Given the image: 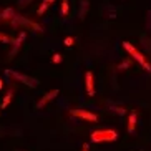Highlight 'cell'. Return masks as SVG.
<instances>
[{
    "mask_svg": "<svg viewBox=\"0 0 151 151\" xmlns=\"http://www.w3.org/2000/svg\"><path fill=\"white\" fill-rule=\"evenodd\" d=\"M0 42H4V43H12V38H10V37H7L5 33H2V32H0Z\"/></svg>",
    "mask_w": 151,
    "mask_h": 151,
    "instance_id": "e0dca14e",
    "label": "cell"
},
{
    "mask_svg": "<svg viewBox=\"0 0 151 151\" xmlns=\"http://www.w3.org/2000/svg\"><path fill=\"white\" fill-rule=\"evenodd\" d=\"M68 9H70L68 0H63V2H62V15H67L68 14Z\"/></svg>",
    "mask_w": 151,
    "mask_h": 151,
    "instance_id": "9a60e30c",
    "label": "cell"
},
{
    "mask_svg": "<svg viewBox=\"0 0 151 151\" xmlns=\"http://www.w3.org/2000/svg\"><path fill=\"white\" fill-rule=\"evenodd\" d=\"M85 86H86L88 96H93L95 95V81H93V73L91 71H86L85 73Z\"/></svg>",
    "mask_w": 151,
    "mask_h": 151,
    "instance_id": "52a82bcc",
    "label": "cell"
},
{
    "mask_svg": "<svg viewBox=\"0 0 151 151\" xmlns=\"http://www.w3.org/2000/svg\"><path fill=\"white\" fill-rule=\"evenodd\" d=\"M28 2H32V0H20V7H25Z\"/></svg>",
    "mask_w": 151,
    "mask_h": 151,
    "instance_id": "ffe728a7",
    "label": "cell"
},
{
    "mask_svg": "<svg viewBox=\"0 0 151 151\" xmlns=\"http://www.w3.org/2000/svg\"><path fill=\"white\" fill-rule=\"evenodd\" d=\"M12 96H14V91L12 90H9L7 91V95H5V98L2 100V103H0V110H5V108L10 105V101H12Z\"/></svg>",
    "mask_w": 151,
    "mask_h": 151,
    "instance_id": "8fae6325",
    "label": "cell"
},
{
    "mask_svg": "<svg viewBox=\"0 0 151 151\" xmlns=\"http://www.w3.org/2000/svg\"><path fill=\"white\" fill-rule=\"evenodd\" d=\"M123 48L126 50V52H128V53L131 55V57H133V60H136L138 65H141V67L145 68V70L151 73V65L148 63L146 57H145V55H143L141 52H139V50H136V48L133 47V45L129 43V42H123Z\"/></svg>",
    "mask_w": 151,
    "mask_h": 151,
    "instance_id": "7a4b0ae2",
    "label": "cell"
},
{
    "mask_svg": "<svg viewBox=\"0 0 151 151\" xmlns=\"http://www.w3.org/2000/svg\"><path fill=\"white\" fill-rule=\"evenodd\" d=\"M7 75L12 76L14 80L20 81V83H23V85H27V86H30V88H37V86L40 85V81L37 80V78H32V76L23 75V73H18V71H14V70H7Z\"/></svg>",
    "mask_w": 151,
    "mask_h": 151,
    "instance_id": "3957f363",
    "label": "cell"
},
{
    "mask_svg": "<svg viewBox=\"0 0 151 151\" xmlns=\"http://www.w3.org/2000/svg\"><path fill=\"white\" fill-rule=\"evenodd\" d=\"M116 139H118V133H116L115 129H110V128L96 129L90 136V141L91 143H113Z\"/></svg>",
    "mask_w": 151,
    "mask_h": 151,
    "instance_id": "6da1fadb",
    "label": "cell"
},
{
    "mask_svg": "<svg viewBox=\"0 0 151 151\" xmlns=\"http://www.w3.org/2000/svg\"><path fill=\"white\" fill-rule=\"evenodd\" d=\"M25 37H27V33H25V32H22V33L18 35L17 40H12V43H14V50L10 52V57H9V58H12V57L15 55V52H18V50H20V43L25 40Z\"/></svg>",
    "mask_w": 151,
    "mask_h": 151,
    "instance_id": "ba28073f",
    "label": "cell"
},
{
    "mask_svg": "<svg viewBox=\"0 0 151 151\" xmlns=\"http://www.w3.org/2000/svg\"><path fill=\"white\" fill-rule=\"evenodd\" d=\"M86 12H88V2L83 0L81 5H80V20H83V18L86 17Z\"/></svg>",
    "mask_w": 151,
    "mask_h": 151,
    "instance_id": "4fadbf2b",
    "label": "cell"
},
{
    "mask_svg": "<svg viewBox=\"0 0 151 151\" xmlns=\"http://www.w3.org/2000/svg\"><path fill=\"white\" fill-rule=\"evenodd\" d=\"M4 88V80H2V78H0V90Z\"/></svg>",
    "mask_w": 151,
    "mask_h": 151,
    "instance_id": "44dd1931",
    "label": "cell"
},
{
    "mask_svg": "<svg viewBox=\"0 0 151 151\" xmlns=\"http://www.w3.org/2000/svg\"><path fill=\"white\" fill-rule=\"evenodd\" d=\"M63 43H65V47H73V45H75V38H73V37H67Z\"/></svg>",
    "mask_w": 151,
    "mask_h": 151,
    "instance_id": "2e32d148",
    "label": "cell"
},
{
    "mask_svg": "<svg viewBox=\"0 0 151 151\" xmlns=\"http://www.w3.org/2000/svg\"><path fill=\"white\" fill-rule=\"evenodd\" d=\"M10 22H12V25H15V27H32L35 32H42V27L38 23L32 22V20H28V18H25V17H20V15H15Z\"/></svg>",
    "mask_w": 151,
    "mask_h": 151,
    "instance_id": "277c9868",
    "label": "cell"
},
{
    "mask_svg": "<svg viewBox=\"0 0 151 151\" xmlns=\"http://www.w3.org/2000/svg\"><path fill=\"white\" fill-rule=\"evenodd\" d=\"M128 67H129V63L124 62V63H121V65H120V70H123V68H128Z\"/></svg>",
    "mask_w": 151,
    "mask_h": 151,
    "instance_id": "d6986e66",
    "label": "cell"
},
{
    "mask_svg": "<svg viewBox=\"0 0 151 151\" xmlns=\"http://www.w3.org/2000/svg\"><path fill=\"white\" fill-rule=\"evenodd\" d=\"M110 110L113 111L115 115H120V116L126 115V108H123V106H113V105H111V106H110Z\"/></svg>",
    "mask_w": 151,
    "mask_h": 151,
    "instance_id": "5bb4252c",
    "label": "cell"
},
{
    "mask_svg": "<svg viewBox=\"0 0 151 151\" xmlns=\"http://www.w3.org/2000/svg\"><path fill=\"white\" fill-rule=\"evenodd\" d=\"M53 2H55V0H43V4H42L40 7H38V10H37V14H38V15H43L45 12L48 10V7H50V5L53 4Z\"/></svg>",
    "mask_w": 151,
    "mask_h": 151,
    "instance_id": "7c38bea8",
    "label": "cell"
},
{
    "mask_svg": "<svg viewBox=\"0 0 151 151\" xmlns=\"http://www.w3.org/2000/svg\"><path fill=\"white\" fill-rule=\"evenodd\" d=\"M136 113H129V118H128V133H134V129H136Z\"/></svg>",
    "mask_w": 151,
    "mask_h": 151,
    "instance_id": "9c48e42d",
    "label": "cell"
},
{
    "mask_svg": "<svg viewBox=\"0 0 151 151\" xmlns=\"http://www.w3.org/2000/svg\"><path fill=\"white\" fill-rule=\"evenodd\" d=\"M15 15H17V14H15V10L9 7V9H5L4 12L0 14V20H12V18H14Z\"/></svg>",
    "mask_w": 151,
    "mask_h": 151,
    "instance_id": "30bf717a",
    "label": "cell"
},
{
    "mask_svg": "<svg viewBox=\"0 0 151 151\" xmlns=\"http://www.w3.org/2000/svg\"><path fill=\"white\" fill-rule=\"evenodd\" d=\"M58 95H60V90H58V88H57V90H50L48 93H47V95H45V96L40 100V101L37 103V108H43L45 105H47V103L53 101V100L58 96Z\"/></svg>",
    "mask_w": 151,
    "mask_h": 151,
    "instance_id": "8992f818",
    "label": "cell"
},
{
    "mask_svg": "<svg viewBox=\"0 0 151 151\" xmlns=\"http://www.w3.org/2000/svg\"><path fill=\"white\" fill-rule=\"evenodd\" d=\"M52 62H53V63H62V62H63L62 55H60V53H55L53 57H52Z\"/></svg>",
    "mask_w": 151,
    "mask_h": 151,
    "instance_id": "ac0fdd59",
    "label": "cell"
},
{
    "mask_svg": "<svg viewBox=\"0 0 151 151\" xmlns=\"http://www.w3.org/2000/svg\"><path fill=\"white\" fill-rule=\"evenodd\" d=\"M70 113L73 116H76V118H81V120H86V121H98V116L95 115V113H91V111L88 110H70Z\"/></svg>",
    "mask_w": 151,
    "mask_h": 151,
    "instance_id": "5b68a950",
    "label": "cell"
}]
</instances>
